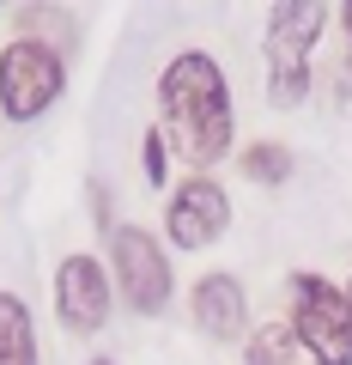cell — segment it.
<instances>
[{
	"mask_svg": "<svg viewBox=\"0 0 352 365\" xmlns=\"http://www.w3.org/2000/svg\"><path fill=\"white\" fill-rule=\"evenodd\" d=\"M334 25V6L328 0H279L261 19V61H310L316 43Z\"/></svg>",
	"mask_w": 352,
	"mask_h": 365,
	"instance_id": "8",
	"label": "cell"
},
{
	"mask_svg": "<svg viewBox=\"0 0 352 365\" xmlns=\"http://www.w3.org/2000/svg\"><path fill=\"white\" fill-rule=\"evenodd\" d=\"M0 365H43L37 353V317L18 292H0Z\"/></svg>",
	"mask_w": 352,
	"mask_h": 365,
	"instance_id": "9",
	"label": "cell"
},
{
	"mask_svg": "<svg viewBox=\"0 0 352 365\" xmlns=\"http://www.w3.org/2000/svg\"><path fill=\"white\" fill-rule=\"evenodd\" d=\"M237 170L249 182H261V189H286L298 177V153L286 140H249V146H237Z\"/></svg>",
	"mask_w": 352,
	"mask_h": 365,
	"instance_id": "10",
	"label": "cell"
},
{
	"mask_svg": "<svg viewBox=\"0 0 352 365\" xmlns=\"http://www.w3.org/2000/svg\"><path fill=\"white\" fill-rule=\"evenodd\" d=\"M49 292H55V323H61L67 335L92 341L97 329H110V311H116V280H110V262L85 256V250H79V256H61Z\"/></svg>",
	"mask_w": 352,
	"mask_h": 365,
	"instance_id": "6",
	"label": "cell"
},
{
	"mask_svg": "<svg viewBox=\"0 0 352 365\" xmlns=\"http://www.w3.org/2000/svg\"><path fill=\"white\" fill-rule=\"evenodd\" d=\"M188 323L213 341V347H243L249 341V292L231 268H213L188 287Z\"/></svg>",
	"mask_w": 352,
	"mask_h": 365,
	"instance_id": "7",
	"label": "cell"
},
{
	"mask_svg": "<svg viewBox=\"0 0 352 365\" xmlns=\"http://www.w3.org/2000/svg\"><path fill=\"white\" fill-rule=\"evenodd\" d=\"M231 232V189H225L219 177H207V170H188V177H176V189L164 195V250H207L219 244V237Z\"/></svg>",
	"mask_w": 352,
	"mask_h": 365,
	"instance_id": "5",
	"label": "cell"
},
{
	"mask_svg": "<svg viewBox=\"0 0 352 365\" xmlns=\"http://www.w3.org/2000/svg\"><path fill=\"white\" fill-rule=\"evenodd\" d=\"M158 128H164L170 153L188 170L225 165L237 153V104H231V79L207 49H176L158 67Z\"/></svg>",
	"mask_w": 352,
	"mask_h": 365,
	"instance_id": "1",
	"label": "cell"
},
{
	"mask_svg": "<svg viewBox=\"0 0 352 365\" xmlns=\"http://www.w3.org/2000/svg\"><path fill=\"white\" fill-rule=\"evenodd\" d=\"M67 91V55L49 37H13L0 49V116L6 122H43Z\"/></svg>",
	"mask_w": 352,
	"mask_h": 365,
	"instance_id": "3",
	"label": "cell"
},
{
	"mask_svg": "<svg viewBox=\"0 0 352 365\" xmlns=\"http://www.w3.org/2000/svg\"><path fill=\"white\" fill-rule=\"evenodd\" d=\"M92 365H110V359H92Z\"/></svg>",
	"mask_w": 352,
	"mask_h": 365,
	"instance_id": "17",
	"label": "cell"
},
{
	"mask_svg": "<svg viewBox=\"0 0 352 365\" xmlns=\"http://www.w3.org/2000/svg\"><path fill=\"white\" fill-rule=\"evenodd\" d=\"M92 213H97V232H104V237L116 232V225H110V220H116V201L104 195V182H92Z\"/></svg>",
	"mask_w": 352,
	"mask_h": 365,
	"instance_id": "14",
	"label": "cell"
},
{
	"mask_svg": "<svg viewBox=\"0 0 352 365\" xmlns=\"http://www.w3.org/2000/svg\"><path fill=\"white\" fill-rule=\"evenodd\" d=\"M243 365H316L310 353H304V341L286 329V317L279 323H255L243 341Z\"/></svg>",
	"mask_w": 352,
	"mask_h": 365,
	"instance_id": "11",
	"label": "cell"
},
{
	"mask_svg": "<svg viewBox=\"0 0 352 365\" xmlns=\"http://www.w3.org/2000/svg\"><path fill=\"white\" fill-rule=\"evenodd\" d=\"M316 91V67L310 61H267V104L274 110H304Z\"/></svg>",
	"mask_w": 352,
	"mask_h": 365,
	"instance_id": "12",
	"label": "cell"
},
{
	"mask_svg": "<svg viewBox=\"0 0 352 365\" xmlns=\"http://www.w3.org/2000/svg\"><path fill=\"white\" fill-rule=\"evenodd\" d=\"M334 19H340V31H346V73H352V0L334 6Z\"/></svg>",
	"mask_w": 352,
	"mask_h": 365,
	"instance_id": "15",
	"label": "cell"
},
{
	"mask_svg": "<svg viewBox=\"0 0 352 365\" xmlns=\"http://www.w3.org/2000/svg\"><path fill=\"white\" fill-rule=\"evenodd\" d=\"M110 280H116V304L134 317H164L176 299V268L158 232L146 225H116L110 232Z\"/></svg>",
	"mask_w": 352,
	"mask_h": 365,
	"instance_id": "4",
	"label": "cell"
},
{
	"mask_svg": "<svg viewBox=\"0 0 352 365\" xmlns=\"http://www.w3.org/2000/svg\"><path fill=\"white\" fill-rule=\"evenodd\" d=\"M346 299H352V274H346Z\"/></svg>",
	"mask_w": 352,
	"mask_h": 365,
	"instance_id": "16",
	"label": "cell"
},
{
	"mask_svg": "<svg viewBox=\"0 0 352 365\" xmlns=\"http://www.w3.org/2000/svg\"><path fill=\"white\" fill-rule=\"evenodd\" d=\"M286 329L304 341L316 365H352V299L346 280L328 274H292L286 280Z\"/></svg>",
	"mask_w": 352,
	"mask_h": 365,
	"instance_id": "2",
	"label": "cell"
},
{
	"mask_svg": "<svg viewBox=\"0 0 352 365\" xmlns=\"http://www.w3.org/2000/svg\"><path fill=\"white\" fill-rule=\"evenodd\" d=\"M170 165H176V153H170V140H164V128H146L140 134V170H146V182L152 189H176V177H170Z\"/></svg>",
	"mask_w": 352,
	"mask_h": 365,
	"instance_id": "13",
	"label": "cell"
}]
</instances>
